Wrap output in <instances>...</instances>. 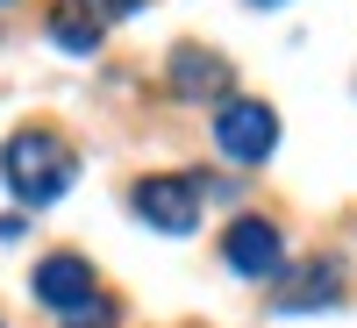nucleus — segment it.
Listing matches in <instances>:
<instances>
[{"instance_id": "f257e3e1", "label": "nucleus", "mask_w": 357, "mask_h": 328, "mask_svg": "<svg viewBox=\"0 0 357 328\" xmlns=\"http://www.w3.org/2000/svg\"><path fill=\"white\" fill-rule=\"evenodd\" d=\"M0 178L15 186L22 207H50V200L72 193L79 150H72L57 129H22V136H8V150H0Z\"/></svg>"}, {"instance_id": "f03ea898", "label": "nucleus", "mask_w": 357, "mask_h": 328, "mask_svg": "<svg viewBox=\"0 0 357 328\" xmlns=\"http://www.w3.org/2000/svg\"><path fill=\"white\" fill-rule=\"evenodd\" d=\"M215 143H222V157H236V164H264V157L279 150V114L264 107V100H222Z\"/></svg>"}, {"instance_id": "7ed1b4c3", "label": "nucleus", "mask_w": 357, "mask_h": 328, "mask_svg": "<svg viewBox=\"0 0 357 328\" xmlns=\"http://www.w3.org/2000/svg\"><path fill=\"white\" fill-rule=\"evenodd\" d=\"M136 214L151 221L158 235H193L200 221V186L186 171H158V178H143L136 186Z\"/></svg>"}, {"instance_id": "20e7f679", "label": "nucleus", "mask_w": 357, "mask_h": 328, "mask_svg": "<svg viewBox=\"0 0 357 328\" xmlns=\"http://www.w3.org/2000/svg\"><path fill=\"white\" fill-rule=\"evenodd\" d=\"M222 257H229V272H243V279H279V264H286V243H279V228L272 221H236L229 228V243H222Z\"/></svg>"}, {"instance_id": "39448f33", "label": "nucleus", "mask_w": 357, "mask_h": 328, "mask_svg": "<svg viewBox=\"0 0 357 328\" xmlns=\"http://www.w3.org/2000/svg\"><path fill=\"white\" fill-rule=\"evenodd\" d=\"M29 286H36V300H43V307L72 314V307L93 300V264L72 257V250H57V257H43V264H36V279H29Z\"/></svg>"}, {"instance_id": "423d86ee", "label": "nucleus", "mask_w": 357, "mask_h": 328, "mask_svg": "<svg viewBox=\"0 0 357 328\" xmlns=\"http://www.w3.org/2000/svg\"><path fill=\"white\" fill-rule=\"evenodd\" d=\"M172 86L186 100H222L229 93V65L215 50H172Z\"/></svg>"}, {"instance_id": "0eeeda50", "label": "nucleus", "mask_w": 357, "mask_h": 328, "mask_svg": "<svg viewBox=\"0 0 357 328\" xmlns=\"http://www.w3.org/2000/svg\"><path fill=\"white\" fill-rule=\"evenodd\" d=\"M50 43H57V50H72V57H93V43H100V15L86 8V0L57 8V15H50Z\"/></svg>"}, {"instance_id": "6e6552de", "label": "nucleus", "mask_w": 357, "mask_h": 328, "mask_svg": "<svg viewBox=\"0 0 357 328\" xmlns=\"http://www.w3.org/2000/svg\"><path fill=\"white\" fill-rule=\"evenodd\" d=\"M329 300H343V264H307L293 292H279V307H329Z\"/></svg>"}, {"instance_id": "1a4fd4ad", "label": "nucleus", "mask_w": 357, "mask_h": 328, "mask_svg": "<svg viewBox=\"0 0 357 328\" xmlns=\"http://www.w3.org/2000/svg\"><path fill=\"white\" fill-rule=\"evenodd\" d=\"M65 328H114V300H100V292H93L86 307H72V314H65Z\"/></svg>"}, {"instance_id": "9d476101", "label": "nucleus", "mask_w": 357, "mask_h": 328, "mask_svg": "<svg viewBox=\"0 0 357 328\" xmlns=\"http://www.w3.org/2000/svg\"><path fill=\"white\" fill-rule=\"evenodd\" d=\"M136 8H143V0H93L100 22H122V15H136Z\"/></svg>"}, {"instance_id": "9b49d317", "label": "nucleus", "mask_w": 357, "mask_h": 328, "mask_svg": "<svg viewBox=\"0 0 357 328\" xmlns=\"http://www.w3.org/2000/svg\"><path fill=\"white\" fill-rule=\"evenodd\" d=\"M15 235H29V221L22 214H0V243H15Z\"/></svg>"}, {"instance_id": "f8f14e48", "label": "nucleus", "mask_w": 357, "mask_h": 328, "mask_svg": "<svg viewBox=\"0 0 357 328\" xmlns=\"http://www.w3.org/2000/svg\"><path fill=\"white\" fill-rule=\"evenodd\" d=\"M250 8H286V0H250Z\"/></svg>"}, {"instance_id": "ddd939ff", "label": "nucleus", "mask_w": 357, "mask_h": 328, "mask_svg": "<svg viewBox=\"0 0 357 328\" xmlns=\"http://www.w3.org/2000/svg\"><path fill=\"white\" fill-rule=\"evenodd\" d=\"M0 328H8V321H0Z\"/></svg>"}]
</instances>
